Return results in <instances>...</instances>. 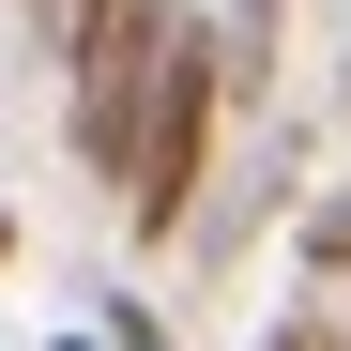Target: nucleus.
Instances as JSON below:
<instances>
[{
  "label": "nucleus",
  "mask_w": 351,
  "mask_h": 351,
  "mask_svg": "<svg viewBox=\"0 0 351 351\" xmlns=\"http://www.w3.org/2000/svg\"><path fill=\"white\" fill-rule=\"evenodd\" d=\"M214 123H229V77H214V31L184 16V31L153 46V92H138L123 153H107V184H123L138 229H184V214H199V153H214Z\"/></svg>",
  "instance_id": "nucleus-1"
},
{
  "label": "nucleus",
  "mask_w": 351,
  "mask_h": 351,
  "mask_svg": "<svg viewBox=\"0 0 351 351\" xmlns=\"http://www.w3.org/2000/svg\"><path fill=\"white\" fill-rule=\"evenodd\" d=\"M306 260H321V275H351V199H321V214H306Z\"/></svg>",
  "instance_id": "nucleus-2"
},
{
  "label": "nucleus",
  "mask_w": 351,
  "mask_h": 351,
  "mask_svg": "<svg viewBox=\"0 0 351 351\" xmlns=\"http://www.w3.org/2000/svg\"><path fill=\"white\" fill-rule=\"evenodd\" d=\"M107 351H168V336H153V306H107Z\"/></svg>",
  "instance_id": "nucleus-3"
},
{
  "label": "nucleus",
  "mask_w": 351,
  "mask_h": 351,
  "mask_svg": "<svg viewBox=\"0 0 351 351\" xmlns=\"http://www.w3.org/2000/svg\"><path fill=\"white\" fill-rule=\"evenodd\" d=\"M275 351H336V321H275Z\"/></svg>",
  "instance_id": "nucleus-4"
},
{
  "label": "nucleus",
  "mask_w": 351,
  "mask_h": 351,
  "mask_svg": "<svg viewBox=\"0 0 351 351\" xmlns=\"http://www.w3.org/2000/svg\"><path fill=\"white\" fill-rule=\"evenodd\" d=\"M0 260H16V214H0Z\"/></svg>",
  "instance_id": "nucleus-5"
}]
</instances>
